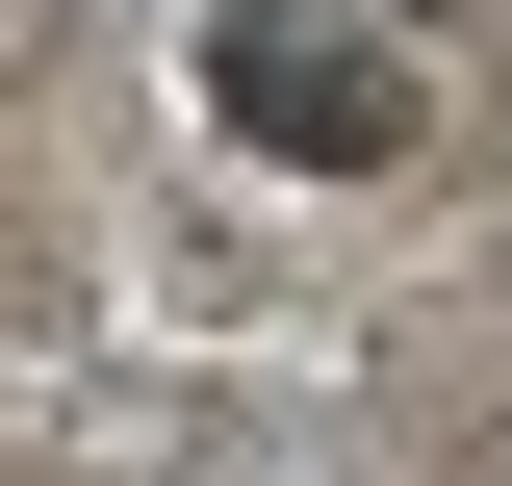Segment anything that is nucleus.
Wrapping results in <instances>:
<instances>
[{"mask_svg":"<svg viewBox=\"0 0 512 486\" xmlns=\"http://www.w3.org/2000/svg\"><path fill=\"white\" fill-rule=\"evenodd\" d=\"M205 77H231V128H256V154H333V180H359V154H410V77H384L359 26H231Z\"/></svg>","mask_w":512,"mask_h":486,"instance_id":"f257e3e1","label":"nucleus"}]
</instances>
